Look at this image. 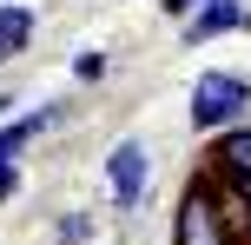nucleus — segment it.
<instances>
[{"label":"nucleus","instance_id":"f257e3e1","mask_svg":"<svg viewBox=\"0 0 251 245\" xmlns=\"http://www.w3.org/2000/svg\"><path fill=\"white\" fill-rule=\"evenodd\" d=\"M245 113H251V80L231 73V66H205L199 86H192L185 119H192L199 133H218V126H238Z\"/></svg>","mask_w":251,"mask_h":245},{"label":"nucleus","instance_id":"f03ea898","mask_svg":"<svg viewBox=\"0 0 251 245\" xmlns=\"http://www.w3.org/2000/svg\"><path fill=\"white\" fill-rule=\"evenodd\" d=\"M172 245H231L225 219H218V199H212V166H205L199 179L185 186V199H178V212H172Z\"/></svg>","mask_w":251,"mask_h":245},{"label":"nucleus","instance_id":"7ed1b4c3","mask_svg":"<svg viewBox=\"0 0 251 245\" xmlns=\"http://www.w3.org/2000/svg\"><path fill=\"white\" fill-rule=\"evenodd\" d=\"M146 186H152V153L139 139H119L113 153H106V192H113V206L132 212L139 199H146Z\"/></svg>","mask_w":251,"mask_h":245},{"label":"nucleus","instance_id":"20e7f679","mask_svg":"<svg viewBox=\"0 0 251 245\" xmlns=\"http://www.w3.org/2000/svg\"><path fill=\"white\" fill-rule=\"evenodd\" d=\"M218 33H251V7L245 0H205L185 20V47H205V40H218Z\"/></svg>","mask_w":251,"mask_h":245},{"label":"nucleus","instance_id":"39448f33","mask_svg":"<svg viewBox=\"0 0 251 245\" xmlns=\"http://www.w3.org/2000/svg\"><path fill=\"white\" fill-rule=\"evenodd\" d=\"M212 172L218 179H251V126L238 119V126H218L212 133Z\"/></svg>","mask_w":251,"mask_h":245},{"label":"nucleus","instance_id":"423d86ee","mask_svg":"<svg viewBox=\"0 0 251 245\" xmlns=\"http://www.w3.org/2000/svg\"><path fill=\"white\" fill-rule=\"evenodd\" d=\"M212 199H218V219H225L231 245H251V199H245V186H238V179H218V172H212Z\"/></svg>","mask_w":251,"mask_h":245},{"label":"nucleus","instance_id":"0eeeda50","mask_svg":"<svg viewBox=\"0 0 251 245\" xmlns=\"http://www.w3.org/2000/svg\"><path fill=\"white\" fill-rule=\"evenodd\" d=\"M33 47V7H20V0H7L0 7V60H13V53Z\"/></svg>","mask_w":251,"mask_h":245},{"label":"nucleus","instance_id":"6e6552de","mask_svg":"<svg viewBox=\"0 0 251 245\" xmlns=\"http://www.w3.org/2000/svg\"><path fill=\"white\" fill-rule=\"evenodd\" d=\"M106 66H113V60H106L100 47H86V53L73 60V80H79V86H100V80H106Z\"/></svg>","mask_w":251,"mask_h":245},{"label":"nucleus","instance_id":"1a4fd4ad","mask_svg":"<svg viewBox=\"0 0 251 245\" xmlns=\"http://www.w3.org/2000/svg\"><path fill=\"white\" fill-rule=\"evenodd\" d=\"M86 239H93V219H86V212H66L60 232H53V245H86Z\"/></svg>","mask_w":251,"mask_h":245},{"label":"nucleus","instance_id":"9d476101","mask_svg":"<svg viewBox=\"0 0 251 245\" xmlns=\"http://www.w3.org/2000/svg\"><path fill=\"white\" fill-rule=\"evenodd\" d=\"M20 192V159H0V206Z\"/></svg>","mask_w":251,"mask_h":245},{"label":"nucleus","instance_id":"9b49d317","mask_svg":"<svg viewBox=\"0 0 251 245\" xmlns=\"http://www.w3.org/2000/svg\"><path fill=\"white\" fill-rule=\"evenodd\" d=\"M199 7H205V0H159V13H172V20H192Z\"/></svg>","mask_w":251,"mask_h":245},{"label":"nucleus","instance_id":"f8f14e48","mask_svg":"<svg viewBox=\"0 0 251 245\" xmlns=\"http://www.w3.org/2000/svg\"><path fill=\"white\" fill-rule=\"evenodd\" d=\"M0 119H7V86H0Z\"/></svg>","mask_w":251,"mask_h":245},{"label":"nucleus","instance_id":"ddd939ff","mask_svg":"<svg viewBox=\"0 0 251 245\" xmlns=\"http://www.w3.org/2000/svg\"><path fill=\"white\" fill-rule=\"evenodd\" d=\"M245 199H251V179H245Z\"/></svg>","mask_w":251,"mask_h":245}]
</instances>
